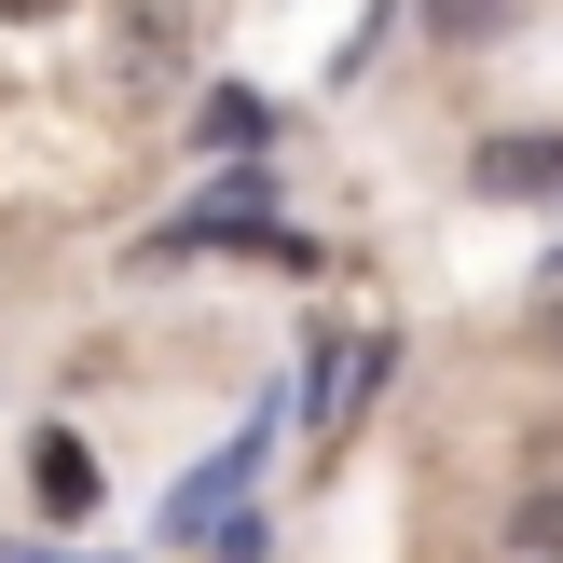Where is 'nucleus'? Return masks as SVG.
Returning <instances> with one entry per match:
<instances>
[{"label":"nucleus","mask_w":563,"mask_h":563,"mask_svg":"<svg viewBox=\"0 0 563 563\" xmlns=\"http://www.w3.org/2000/svg\"><path fill=\"white\" fill-rule=\"evenodd\" d=\"M42 509H55V522L97 509V454H82V440H42Z\"/></svg>","instance_id":"3"},{"label":"nucleus","mask_w":563,"mask_h":563,"mask_svg":"<svg viewBox=\"0 0 563 563\" xmlns=\"http://www.w3.org/2000/svg\"><path fill=\"white\" fill-rule=\"evenodd\" d=\"M0 14H14V27H42V14H69V0H0Z\"/></svg>","instance_id":"5"},{"label":"nucleus","mask_w":563,"mask_h":563,"mask_svg":"<svg viewBox=\"0 0 563 563\" xmlns=\"http://www.w3.org/2000/svg\"><path fill=\"white\" fill-rule=\"evenodd\" d=\"M495 27H522V0H427V42H495Z\"/></svg>","instance_id":"4"},{"label":"nucleus","mask_w":563,"mask_h":563,"mask_svg":"<svg viewBox=\"0 0 563 563\" xmlns=\"http://www.w3.org/2000/svg\"><path fill=\"white\" fill-rule=\"evenodd\" d=\"M509 550L522 563H563V467H537V482L509 495Z\"/></svg>","instance_id":"2"},{"label":"nucleus","mask_w":563,"mask_h":563,"mask_svg":"<svg viewBox=\"0 0 563 563\" xmlns=\"http://www.w3.org/2000/svg\"><path fill=\"white\" fill-rule=\"evenodd\" d=\"M467 179L509 192V207H563V137H482V152H467Z\"/></svg>","instance_id":"1"}]
</instances>
